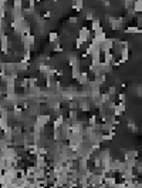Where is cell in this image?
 Returning a JSON list of instances; mask_svg holds the SVG:
<instances>
[{
    "instance_id": "cell-22",
    "label": "cell",
    "mask_w": 142,
    "mask_h": 188,
    "mask_svg": "<svg viewBox=\"0 0 142 188\" xmlns=\"http://www.w3.org/2000/svg\"><path fill=\"white\" fill-rule=\"evenodd\" d=\"M58 40V33L56 32H50L49 33V41L50 43H54V41Z\"/></svg>"
},
{
    "instance_id": "cell-18",
    "label": "cell",
    "mask_w": 142,
    "mask_h": 188,
    "mask_svg": "<svg viewBox=\"0 0 142 188\" xmlns=\"http://www.w3.org/2000/svg\"><path fill=\"white\" fill-rule=\"evenodd\" d=\"M84 7V0H73V9L77 12H81Z\"/></svg>"
},
{
    "instance_id": "cell-16",
    "label": "cell",
    "mask_w": 142,
    "mask_h": 188,
    "mask_svg": "<svg viewBox=\"0 0 142 188\" xmlns=\"http://www.w3.org/2000/svg\"><path fill=\"white\" fill-rule=\"evenodd\" d=\"M71 131L73 133H82V124L80 121H77V120H74L73 123H71Z\"/></svg>"
},
{
    "instance_id": "cell-14",
    "label": "cell",
    "mask_w": 142,
    "mask_h": 188,
    "mask_svg": "<svg viewBox=\"0 0 142 188\" xmlns=\"http://www.w3.org/2000/svg\"><path fill=\"white\" fill-rule=\"evenodd\" d=\"M78 84H81V86H87L91 80H89V77H88V73H85V71H82L81 73V76L78 77Z\"/></svg>"
},
{
    "instance_id": "cell-23",
    "label": "cell",
    "mask_w": 142,
    "mask_h": 188,
    "mask_svg": "<svg viewBox=\"0 0 142 188\" xmlns=\"http://www.w3.org/2000/svg\"><path fill=\"white\" fill-rule=\"evenodd\" d=\"M49 69H50L49 64H46V63H38V71H40L41 74H44Z\"/></svg>"
},
{
    "instance_id": "cell-15",
    "label": "cell",
    "mask_w": 142,
    "mask_h": 188,
    "mask_svg": "<svg viewBox=\"0 0 142 188\" xmlns=\"http://www.w3.org/2000/svg\"><path fill=\"white\" fill-rule=\"evenodd\" d=\"M125 33L128 34H142V29L139 26H129L125 29Z\"/></svg>"
},
{
    "instance_id": "cell-30",
    "label": "cell",
    "mask_w": 142,
    "mask_h": 188,
    "mask_svg": "<svg viewBox=\"0 0 142 188\" xmlns=\"http://www.w3.org/2000/svg\"><path fill=\"white\" fill-rule=\"evenodd\" d=\"M108 93H110L111 97H114V96L117 94V87H115V86H111L110 88H108Z\"/></svg>"
},
{
    "instance_id": "cell-1",
    "label": "cell",
    "mask_w": 142,
    "mask_h": 188,
    "mask_svg": "<svg viewBox=\"0 0 142 188\" xmlns=\"http://www.w3.org/2000/svg\"><path fill=\"white\" fill-rule=\"evenodd\" d=\"M124 24H125V19H122V17H111L110 19V27L114 32L122 30Z\"/></svg>"
},
{
    "instance_id": "cell-11",
    "label": "cell",
    "mask_w": 142,
    "mask_h": 188,
    "mask_svg": "<svg viewBox=\"0 0 142 188\" xmlns=\"http://www.w3.org/2000/svg\"><path fill=\"white\" fill-rule=\"evenodd\" d=\"M64 123H65L64 115H63V114H58V117H57V118L53 121V130H57V128H61Z\"/></svg>"
},
{
    "instance_id": "cell-3",
    "label": "cell",
    "mask_w": 142,
    "mask_h": 188,
    "mask_svg": "<svg viewBox=\"0 0 142 188\" xmlns=\"http://www.w3.org/2000/svg\"><path fill=\"white\" fill-rule=\"evenodd\" d=\"M126 111V103H117V106H115V108H114L112 114L115 115V117H121L124 113Z\"/></svg>"
},
{
    "instance_id": "cell-37",
    "label": "cell",
    "mask_w": 142,
    "mask_h": 188,
    "mask_svg": "<svg viewBox=\"0 0 142 188\" xmlns=\"http://www.w3.org/2000/svg\"><path fill=\"white\" fill-rule=\"evenodd\" d=\"M139 17H141V23H142V14H141V16H139Z\"/></svg>"
},
{
    "instance_id": "cell-21",
    "label": "cell",
    "mask_w": 142,
    "mask_h": 188,
    "mask_svg": "<svg viewBox=\"0 0 142 188\" xmlns=\"http://www.w3.org/2000/svg\"><path fill=\"white\" fill-rule=\"evenodd\" d=\"M128 130L132 131V133H137V131H138V127H137V124H135V121L132 118L128 120Z\"/></svg>"
},
{
    "instance_id": "cell-28",
    "label": "cell",
    "mask_w": 142,
    "mask_h": 188,
    "mask_svg": "<svg viewBox=\"0 0 142 188\" xmlns=\"http://www.w3.org/2000/svg\"><path fill=\"white\" fill-rule=\"evenodd\" d=\"M82 43H84V40L82 39H80V37H77L75 39V49H81V46H82Z\"/></svg>"
},
{
    "instance_id": "cell-24",
    "label": "cell",
    "mask_w": 142,
    "mask_h": 188,
    "mask_svg": "<svg viewBox=\"0 0 142 188\" xmlns=\"http://www.w3.org/2000/svg\"><path fill=\"white\" fill-rule=\"evenodd\" d=\"M23 60H26V62L30 63V60H31V50H24V54H23Z\"/></svg>"
},
{
    "instance_id": "cell-32",
    "label": "cell",
    "mask_w": 142,
    "mask_h": 188,
    "mask_svg": "<svg viewBox=\"0 0 142 188\" xmlns=\"http://www.w3.org/2000/svg\"><path fill=\"white\" fill-rule=\"evenodd\" d=\"M54 51H63V47L60 44H56L54 46Z\"/></svg>"
},
{
    "instance_id": "cell-31",
    "label": "cell",
    "mask_w": 142,
    "mask_h": 188,
    "mask_svg": "<svg viewBox=\"0 0 142 188\" xmlns=\"http://www.w3.org/2000/svg\"><path fill=\"white\" fill-rule=\"evenodd\" d=\"M135 171L138 172L139 175H142V163H139V161H138V164H137V167H135Z\"/></svg>"
},
{
    "instance_id": "cell-9",
    "label": "cell",
    "mask_w": 142,
    "mask_h": 188,
    "mask_svg": "<svg viewBox=\"0 0 142 188\" xmlns=\"http://www.w3.org/2000/svg\"><path fill=\"white\" fill-rule=\"evenodd\" d=\"M67 62H68V66H70V67L81 66V62H80V57H77L75 54H68V57H67Z\"/></svg>"
},
{
    "instance_id": "cell-12",
    "label": "cell",
    "mask_w": 142,
    "mask_h": 188,
    "mask_svg": "<svg viewBox=\"0 0 142 188\" xmlns=\"http://www.w3.org/2000/svg\"><path fill=\"white\" fill-rule=\"evenodd\" d=\"M80 110L84 111V113L89 111V101H88V98L87 97L80 98Z\"/></svg>"
},
{
    "instance_id": "cell-6",
    "label": "cell",
    "mask_w": 142,
    "mask_h": 188,
    "mask_svg": "<svg viewBox=\"0 0 142 188\" xmlns=\"http://www.w3.org/2000/svg\"><path fill=\"white\" fill-rule=\"evenodd\" d=\"M102 62L112 66V63L115 62V53H112V51H104L102 53Z\"/></svg>"
},
{
    "instance_id": "cell-2",
    "label": "cell",
    "mask_w": 142,
    "mask_h": 188,
    "mask_svg": "<svg viewBox=\"0 0 142 188\" xmlns=\"http://www.w3.org/2000/svg\"><path fill=\"white\" fill-rule=\"evenodd\" d=\"M51 121V115L50 114H38V115H36V123L34 124H37V126H40V127H43L44 128L46 126H49V123Z\"/></svg>"
},
{
    "instance_id": "cell-17",
    "label": "cell",
    "mask_w": 142,
    "mask_h": 188,
    "mask_svg": "<svg viewBox=\"0 0 142 188\" xmlns=\"http://www.w3.org/2000/svg\"><path fill=\"white\" fill-rule=\"evenodd\" d=\"M91 30H93L94 33L98 32V30H102L101 20H100V19H94V20L91 21Z\"/></svg>"
},
{
    "instance_id": "cell-25",
    "label": "cell",
    "mask_w": 142,
    "mask_h": 188,
    "mask_svg": "<svg viewBox=\"0 0 142 188\" xmlns=\"http://www.w3.org/2000/svg\"><path fill=\"white\" fill-rule=\"evenodd\" d=\"M97 124V114H93L88 118V126H95Z\"/></svg>"
},
{
    "instance_id": "cell-26",
    "label": "cell",
    "mask_w": 142,
    "mask_h": 188,
    "mask_svg": "<svg viewBox=\"0 0 142 188\" xmlns=\"http://www.w3.org/2000/svg\"><path fill=\"white\" fill-rule=\"evenodd\" d=\"M49 150L44 147V145H38V154H43V156H47Z\"/></svg>"
},
{
    "instance_id": "cell-13",
    "label": "cell",
    "mask_w": 142,
    "mask_h": 188,
    "mask_svg": "<svg viewBox=\"0 0 142 188\" xmlns=\"http://www.w3.org/2000/svg\"><path fill=\"white\" fill-rule=\"evenodd\" d=\"M81 66H75V67H71V78L73 80H78V77L81 76Z\"/></svg>"
},
{
    "instance_id": "cell-20",
    "label": "cell",
    "mask_w": 142,
    "mask_h": 188,
    "mask_svg": "<svg viewBox=\"0 0 142 188\" xmlns=\"http://www.w3.org/2000/svg\"><path fill=\"white\" fill-rule=\"evenodd\" d=\"M134 10L137 13H139V14H142V0H135L134 2Z\"/></svg>"
},
{
    "instance_id": "cell-27",
    "label": "cell",
    "mask_w": 142,
    "mask_h": 188,
    "mask_svg": "<svg viewBox=\"0 0 142 188\" xmlns=\"http://www.w3.org/2000/svg\"><path fill=\"white\" fill-rule=\"evenodd\" d=\"M85 20H88V21H93L94 20L93 10H88V12H87V14H85Z\"/></svg>"
},
{
    "instance_id": "cell-5",
    "label": "cell",
    "mask_w": 142,
    "mask_h": 188,
    "mask_svg": "<svg viewBox=\"0 0 142 188\" xmlns=\"http://www.w3.org/2000/svg\"><path fill=\"white\" fill-rule=\"evenodd\" d=\"M114 47H115V40H114V39H107L101 44L102 53H104V51H112Z\"/></svg>"
},
{
    "instance_id": "cell-10",
    "label": "cell",
    "mask_w": 142,
    "mask_h": 188,
    "mask_svg": "<svg viewBox=\"0 0 142 188\" xmlns=\"http://www.w3.org/2000/svg\"><path fill=\"white\" fill-rule=\"evenodd\" d=\"M119 62H121V64L122 63H126L128 62V58H129V47H122V50H121V53H119Z\"/></svg>"
},
{
    "instance_id": "cell-7",
    "label": "cell",
    "mask_w": 142,
    "mask_h": 188,
    "mask_svg": "<svg viewBox=\"0 0 142 188\" xmlns=\"http://www.w3.org/2000/svg\"><path fill=\"white\" fill-rule=\"evenodd\" d=\"M34 164H36L37 168H46V165H47V160H46V156H43V154H37L36 160H34Z\"/></svg>"
},
{
    "instance_id": "cell-38",
    "label": "cell",
    "mask_w": 142,
    "mask_h": 188,
    "mask_svg": "<svg viewBox=\"0 0 142 188\" xmlns=\"http://www.w3.org/2000/svg\"><path fill=\"white\" fill-rule=\"evenodd\" d=\"M141 140H142V135H141Z\"/></svg>"
},
{
    "instance_id": "cell-8",
    "label": "cell",
    "mask_w": 142,
    "mask_h": 188,
    "mask_svg": "<svg viewBox=\"0 0 142 188\" xmlns=\"http://www.w3.org/2000/svg\"><path fill=\"white\" fill-rule=\"evenodd\" d=\"M0 39H2V51H3V54H7L9 47H10V46H9V36L6 33H2Z\"/></svg>"
},
{
    "instance_id": "cell-35",
    "label": "cell",
    "mask_w": 142,
    "mask_h": 188,
    "mask_svg": "<svg viewBox=\"0 0 142 188\" xmlns=\"http://www.w3.org/2000/svg\"><path fill=\"white\" fill-rule=\"evenodd\" d=\"M0 2H2V3H7V0H0Z\"/></svg>"
},
{
    "instance_id": "cell-29",
    "label": "cell",
    "mask_w": 142,
    "mask_h": 188,
    "mask_svg": "<svg viewBox=\"0 0 142 188\" xmlns=\"http://www.w3.org/2000/svg\"><path fill=\"white\" fill-rule=\"evenodd\" d=\"M118 100L121 103H126V94L125 93H118Z\"/></svg>"
},
{
    "instance_id": "cell-36",
    "label": "cell",
    "mask_w": 142,
    "mask_h": 188,
    "mask_svg": "<svg viewBox=\"0 0 142 188\" xmlns=\"http://www.w3.org/2000/svg\"><path fill=\"white\" fill-rule=\"evenodd\" d=\"M51 2H54V3H56V2H58V0H51Z\"/></svg>"
},
{
    "instance_id": "cell-4",
    "label": "cell",
    "mask_w": 142,
    "mask_h": 188,
    "mask_svg": "<svg viewBox=\"0 0 142 188\" xmlns=\"http://www.w3.org/2000/svg\"><path fill=\"white\" fill-rule=\"evenodd\" d=\"M78 37L84 40V43H88V40H91V30L87 29V27H81L80 32H78Z\"/></svg>"
},
{
    "instance_id": "cell-34",
    "label": "cell",
    "mask_w": 142,
    "mask_h": 188,
    "mask_svg": "<svg viewBox=\"0 0 142 188\" xmlns=\"http://www.w3.org/2000/svg\"><path fill=\"white\" fill-rule=\"evenodd\" d=\"M50 16H51V14H50V12H46V13H44V17H46V19H49Z\"/></svg>"
},
{
    "instance_id": "cell-33",
    "label": "cell",
    "mask_w": 142,
    "mask_h": 188,
    "mask_svg": "<svg viewBox=\"0 0 142 188\" xmlns=\"http://www.w3.org/2000/svg\"><path fill=\"white\" fill-rule=\"evenodd\" d=\"M70 23H71V24H74V23H78V19H77V17H71V19H70Z\"/></svg>"
},
{
    "instance_id": "cell-19",
    "label": "cell",
    "mask_w": 142,
    "mask_h": 188,
    "mask_svg": "<svg viewBox=\"0 0 142 188\" xmlns=\"http://www.w3.org/2000/svg\"><path fill=\"white\" fill-rule=\"evenodd\" d=\"M28 64H30V63L26 62V60H23V58H21L20 62L17 63V70H19V71H26V70L28 69Z\"/></svg>"
}]
</instances>
